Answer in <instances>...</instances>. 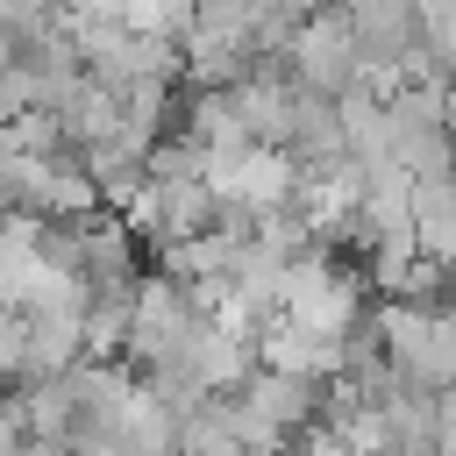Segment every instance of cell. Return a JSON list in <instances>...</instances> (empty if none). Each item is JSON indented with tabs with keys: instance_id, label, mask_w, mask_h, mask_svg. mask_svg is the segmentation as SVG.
<instances>
[{
	"instance_id": "6da1fadb",
	"label": "cell",
	"mask_w": 456,
	"mask_h": 456,
	"mask_svg": "<svg viewBox=\"0 0 456 456\" xmlns=\"http://www.w3.org/2000/svg\"><path fill=\"white\" fill-rule=\"evenodd\" d=\"M285 64H292V86H306V93H321V100H349V93L363 86V50H356V28H349L342 7L306 14V28H299V43L285 50Z\"/></svg>"
},
{
	"instance_id": "7a4b0ae2",
	"label": "cell",
	"mask_w": 456,
	"mask_h": 456,
	"mask_svg": "<svg viewBox=\"0 0 456 456\" xmlns=\"http://www.w3.org/2000/svg\"><path fill=\"white\" fill-rule=\"evenodd\" d=\"M342 14L356 28L363 71H399L420 50V0H342Z\"/></svg>"
}]
</instances>
